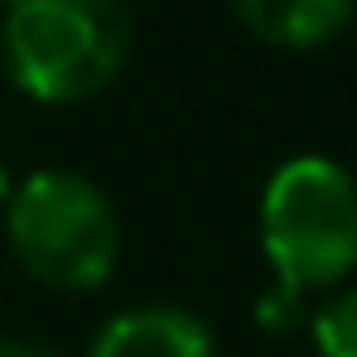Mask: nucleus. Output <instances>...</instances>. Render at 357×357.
Listing matches in <instances>:
<instances>
[{"label": "nucleus", "instance_id": "5", "mask_svg": "<svg viewBox=\"0 0 357 357\" xmlns=\"http://www.w3.org/2000/svg\"><path fill=\"white\" fill-rule=\"evenodd\" d=\"M230 10L269 50H318L352 25L357 0H230Z\"/></svg>", "mask_w": 357, "mask_h": 357}, {"label": "nucleus", "instance_id": "3", "mask_svg": "<svg viewBox=\"0 0 357 357\" xmlns=\"http://www.w3.org/2000/svg\"><path fill=\"white\" fill-rule=\"evenodd\" d=\"M259 245L274 279L313 294L357 269V176L303 152L274 167L259 196Z\"/></svg>", "mask_w": 357, "mask_h": 357}, {"label": "nucleus", "instance_id": "8", "mask_svg": "<svg viewBox=\"0 0 357 357\" xmlns=\"http://www.w3.org/2000/svg\"><path fill=\"white\" fill-rule=\"evenodd\" d=\"M0 357H64V352L40 337H0Z\"/></svg>", "mask_w": 357, "mask_h": 357}, {"label": "nucleus", "instance_id": "1", "mask_svg": "<svg viewBox=\"0 0 357 357\" xmlns=\"http://www.w3.org/2000/svg\"><path fill=\"white\" fill-rule=\"evenodd\" d=\"M132 54L123 0H20L0 20V64L10 84L50 108L103 93Z\"/></svg>", "mask_w": 357, "mask_h": 357}, {"label": "nucleus", "instance_id": "2", "mask_svg": "<svg viewBox=\"0 0 357 357\" xmlns=\"http://www.w3.org/2000/svg\"><path fill=\"white\" fill-rule=\"evenodd\" d=\"M6 240L20 269L59 294H93L113 279L123 225L103 186L69 167H40L6 201Z\"/></svg>", "mask_w": 357, "mask_h": 357}, {"label": "nucleus", "instance_id": "4", "mask_svg": "<svg viewBox=\"0 0 357 357\" xmlns=\"http://www.w3.org/2000/svg\"><path fill=\"white\" fill-rule=\"evenodd\" d=\"M89 357H215V337L186 308L142 303V308L113 313L93 333Z\"/></svg>", "mask_w": 357, "mask_h": 357}, {"label": "nucleus", "instance_id": "10", "mask_svg": "<svg viewBox=\"0 0 357 357\" xmlns=\"http://www.w3.org/2000/svg\"><path fill=\"white\" fill-rule=\"evenodd\" d=\"M15 6H20V0H0V20H6V15H10Z\"/></svg>", "mask_w": 357, "mask_h": 357}, {"label": "nucleus", "instance_id": "6", "mask_svg": "<svg viewBox=\"0 0 357 357\" xmlns=\"http://www.w3.org/2000/svg\"><path fill=\"white\" fill-rule=\"evenodd\" d=\"M308 337L318 357H357V284L328 294L318 308H308Z\"/></svg>", "mask_w": 357, "mask_h": 357}, {"label": "nucleus", "instance_id": "7", "mask_svg": "<svg viewBox=\"0 0 357 357\" xmlns=\"http://www.w3.org/2000/svg\"><path fill=\"white\" fill-rule=\"evenodd\" d=\"M303 298H308L303 289H294V284L274 279V284L255 298V318H259V328H264V333H274V337L298 333V328L308 323V303H303Z\"/></svg>", "mask_w": 357, "mask_h": 357}, {"label": "nucleus", "instance_id": "9", "mask_svg": "<svg viewBox=\"0 0 357 357\" xmlns=\"http://www.w3.org/2000/svg\"><path fill=\"white\" fill-rule=\"evenodd\" d=\"M10 191H15V181H10V172H6V162H0V211H6V201H10Z\"/></svg>", "mask_w": 357, "mask_h": 357}]
</instances>
